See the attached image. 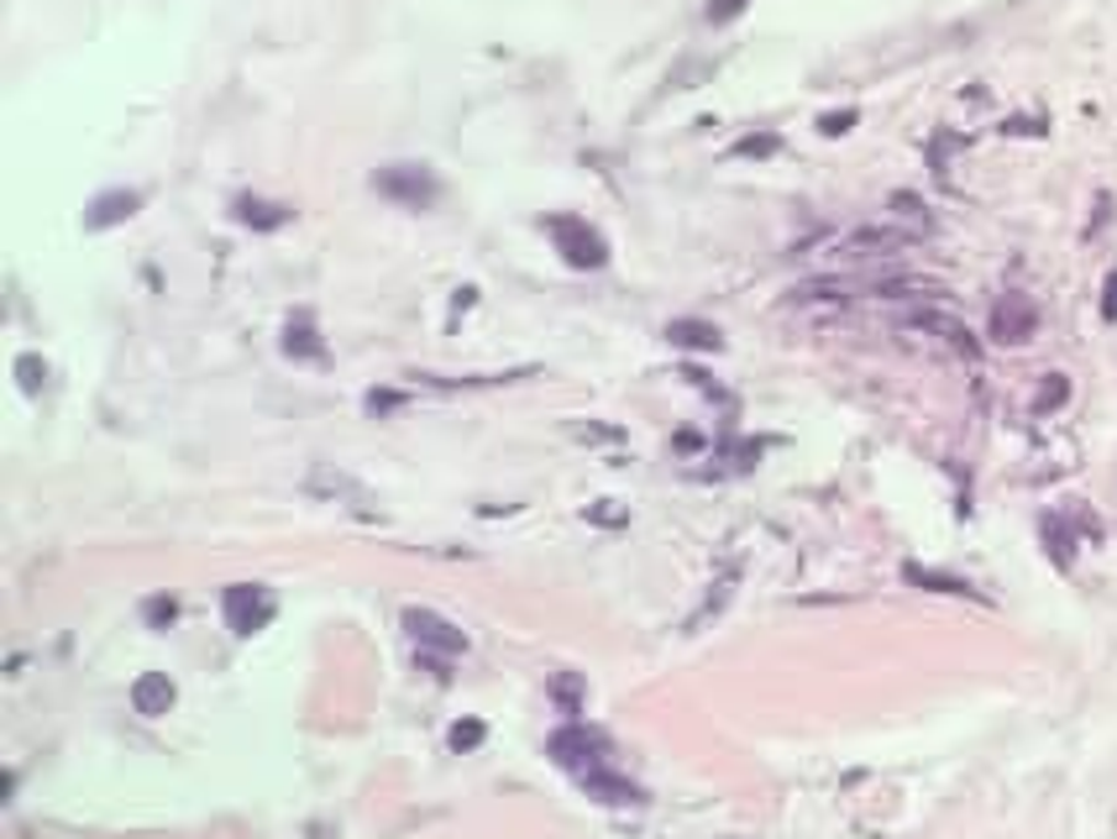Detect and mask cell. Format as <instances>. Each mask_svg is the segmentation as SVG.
<instances>
[{"mask_svg": "<svg viewBox=\"0 0 1117 839\" xmlns=\"http://www.w3.org/2000/svg\"><path fill=\"white\" fill-rule=\"evenodd\" d=\"M373 190L383 194V200H394V205H409V211H430L436 205V194H441V184H436V173H430L426 163H388L373 173Z\"/></svg>", "mask_w": 1117, "mask_h": 839, "instance_id": "cell-1", "label": "cell"}, {"mask_svg": "<svg viewBox=\"0 0 1117 839\" xmlns=\"http://www.w3.org/2000/svg\"><path fill=\"white\" fill-rule=\"evenodd\" d=\"M546 231H551V241H556V252H562L572 268H603L609 263V241L598 237L583 216H551Z\"/></svg>", "mask_w": 1117, "mask_h": 839, "instance_id": "cell-2", "label": "cell"}, {"mask_svg": "<svg viewBox=\"0 0 1117 839\" xmlns=\"http://www.w3.org/2000/svg\"><path fill=\"white\" fill-rule=\"evenodd\" d=\"M1034 331H1039V310H1034V299H1023V294H1002L997 305H992V341H1002V347H1018V341H1028Z\"/></svg>", "mask_w": 1117, "mask_h": 839, "instance_id": "cell-3", "label": "cell"}, {"mask_svg": "<svg viewBox=\"0 0 1117 839\" xmlns=\"http://www.w3.org/2000/svg\"><path fill=\"white\" fill-rule=\"evenodd\" d=\"M226 620H232L237 635H252V630H262L273 620V599L262 588H252V582H237V588H226Z\"/></svg>", "mask_w": 1117, "mask_h": 839, "instance_id": "cell-4", "label": "cell"}, {"mask_svg": "<svg viewBox=\"0 0 1117 839\" xmlns=\"http://www.w3.org/2000/svg\"><path fill=\"white\" fill-rule=\"evenodd\" d=\"M405 624H409V635H415V646L420 650H441V656H456V650H462V630H452V624L436 620V614L409 609Z\"/></svg>", "mask_w": 1117, "mask_h": 839, "instance_id": "cell-5", "label": "cell"}, {"mask_svg": "<svg viewBox=\"0 0 1117 839\" xmlns=\"http://www.w3.org/2000/svg\"><path fill=\"white\" fill-rule=\"evenodd\" d=\"M137 205H143V194H132V190H111V194H100L95 205L84 211V226H90V231L121 226V220H132V216H137Z\"/></svg>", "mask_w": 1117, "mask_h": 839, "instance_id": "cell-6", "label": "cell"}, {"mask_svg": "<svg viewBox=\"0 0 1117 839\" xmlns=\"http://www.w3.org/2000/svg\"><path fill=\"white\" fill-rule=\"evenodd\" d=\"M289 205H273V200H252V194H241L237 200V220L241 226H252V231H279V226H289Z\"/></svg>", "mask_w": 1117, "mask_h": 839, "instance_id": "cell-7", "label": "cell"}, {"mask_svg": "<svg viewBox=\"0 0 1117 839\" xmlns=\"http://www.w3.org/2000/svg\"><path fill=\"white\" fill-rule=\"evenodd\" d=\"M284 352H289V358H305V362L326 358V341H320V331H315V320H309V315H294V320L284 326Z\"/></svg>", "mask_w": 1117, "mask_h": 839, "instance_id": "cell-8", "label": "cell"}, {"mask_svg": "<svg viewBox=\"0 0 1117 839\" xmlns=\"http://www.w3.org/2000/svg\"><path fill=\"white\" fill-rule=\"evenodd\" d=\"M666 341H672V347H692V352H719V347H724L719 326H709V320H672V326H666Z\"/></svg>", "mask_w": 1117, "mask_h": 839, "instance_id": "cell-9", "label": "cell"}, {"mask_svg": "<svg viewBox=\"0 0 1117 839\" xmlns=\"http://www.w3.org/2000/svg\"><path fill=\"white\" fill-rule=\"evenodd\" d=\"M132 708H137V714H147V719H153V714H168V708H173V682H168L163 671L143 677V682L132 688Z\"/></svg>", "mask_w": 1117, "mask_h": 839, "instance_id": "cell-10", "label": "cell"}, {"mask_svg": "<svg viewBox=\"0 0 1117 839\" xmlns=\"http://www.w3.org/2000/svg\"><path fill=\"white\" fill-rule=\"evenodd\" d=\"M913 326H924V331H939L945 341H950L955 352H966V358H975V341H971V331L955 320V315H934V310H924V315H913Z\"/></svg>", "mask_w": 1117, "mask_h": 839, "instance_id": "cell-11", "label": "cell"}, {"mask_svg": "<svg viewBox=\"0 0 1117 839\" xmlns=\"http://www.w3.org/2000/svg\"><path fill=\"white\" fill-rule=\"evenodd\" d=\"M913 241V231H881V226H871V231H856L850 237V252H860V258H881V252H898V247H907Z\"/></svg>", "mask_w": 1117, "mask_h": 839, "instance_id": "cell-12", "label": "cell"}, {"mask_svg": "<svg viewBox=\"0 0 1117 839\" xmlns=\"http://www.w3.org/2000/svg\"><path fill=\"white\" fill-rule=\"evenodd\" d=\"M1065 399H1070L1065 373H1045V384H1039V394H1034V415H1049V409H1060Z\"/></svg>", "mask_w": 1117, "mask_h": 839, "instance_id": "cell-13", "label": "cell"}, {"mask_svg": "<svg viewBox=\"0 0 1117 839\" xmlns=\"http://www.w3.org/2000/svg\"><path fill=\"white\" fill-rule=\"evenodd\" d=\"M907 582H924V588H934V593H971L960 577H939V572H924V567H903Z\"/></svg>", "mask_w": 1117, "mask_h": 839, "instance_id": "cell-14", "label": "cell"}, {"mask_svg": "<svg viewBox=\"0 0 1117 839\" xmlns=\"http://www.w3.org/2000/svg\"><path fill=\"white\" fill-rule=\"evenodd\" d=\"M16 378H22L26 394H37V388L48 384V362L32 358V352H22V358H16Z\"/></svg>", "mask_w": 1117, "mask_h": 839, "instance_id": "cell-15", "label": "cell"}, {"mask_svg": "<svg viewBox=\"0 0 1117 839\" xmlns=\"http://www.w3.org/2000/svg\"><path fill=\"white\" fill-rule=\"evenodd\" d=\"M782 147V137L777 132H761V137H740L735 143V158H771Z\"/></svg>", "mask_w": 1117, "mask_h": 839, "instance_id": "cell-16", "label": "cell"}, {"mask_svg": "<svg viewBox=\"0 0 1117 839\" xmlns=\"http://www.w3.org/2000/svg\"><path fill=\"white\" fill-rule=\"evenodd\" d=\"M1045 541H1049V546H1054V562L1065 567V562H1070V535H1065V525H1060L1054 514H1049V520H1045Z\"/></svg>", "mask_w": 1117, "mask_h": 839, "instance_id": "cell-17", "label": "cell"}, {"mask_svg": "<svg viewBox=\"0 0 1117 839\" xmlns=\"http://www.w3.org/2000/svg\"><path fill=\"white\" fill-rule=\"evenodd\" d=\"M856 126V111H830V116H819V132L824 137H845Z\"/></svg>", "mask_w": 1117, "mask_h": 839, "instance_id": "cell-18", "label": "cell"}, {"mask_svg": "<svg viewBox=\"0 0 1117 839\" xmlns=\"http://www.w3.org/2000/svg\"><path fill=\"white\" fill-rule=\"evenodd\" d=\"M745 5H751V0H709V22H735L740 11H745Z\"/></svg>", "mask_w": 1117, "mask_h": 839, "instance_id": "cell-19", "label": "cell"}, {"mask_svg": "<svg viewBox=\"0 0 1117 839\" xmlns=\"http://www.w3.org/2000/svg\"><path fill=\"white\" fill-rule=\"evenodd\" d=\"M477 740H483V724H456V729H452V745H456V750H473Z\"/></svg>", "mask_w": 1117, "mask_h": 839, "instance_id": "cell-20", "label": "cell"}, {"mask_svg": "<svg viewBox=\"0 0 1117 839\" xmlns=\"http://www.w3.org/2000/svg\"><path fill=\"white\" fill-rule=\"evenodd\" d=\"M173 614H179V603H173V599H147V620H153V624H168Z\"/></svg>", "mask_w": 1117, "mask_h": 839, "instance_id": "cell-21", "label": "cell"}, {"mask_svg": "<svg viewBox=\"0 0 1117 839\" xmlns=\"http://www.w3.org/2000/svg\"><path fill=\"white\" fill-rule=\"evenodd\" d=\"M1102 320H1117V273H1107L1102 284Z\"/></svg>", "mask_w": 1117, "mask_h": 839, "instance_id": "cell-22", "label": "cell"}, {"mask_svg": "<svg viewBox=\"0 0 1117 839\" xmlns=\"http://www.w3.org/2000/svg\"><path fill=\"white\" fill-rule=\"evenodd\" d=\"M1007 132H1018V137H1028V132H1039V126H1034L1028 116H1013V121H1007Z\"/></svg>", "mask_w": 1117, "mask_h": 839, "instance_id": "cell-23", "label": "cell"}]
</instances>
